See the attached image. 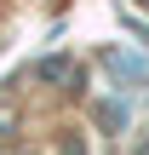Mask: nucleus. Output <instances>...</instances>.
I'll return each mask as SVG.
<instances>
[]
</instances>
